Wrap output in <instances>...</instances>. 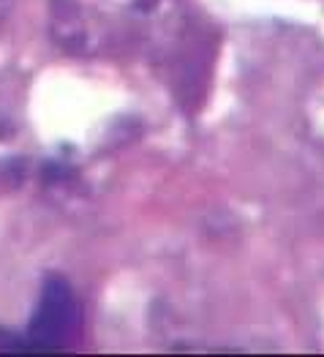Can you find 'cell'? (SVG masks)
Masks as SVG:
<instances>
[{
    "instance_id": "1",
    "label": "cell",
    "mask_w": 324,
    "mask_h": 357,
    "mask_svg": "<svg viewBox=\"0 0 324 357\" xmlns=\"http://www.w3.org/2000/svg\"><path fill=\"white\" fill-rule=\"evenodd\" d=\"M77 325H79V308L68 284L60 278H49L44 284V295L30 322V352H58L65 338L74 335Z\"/></svg>"
},
{
    "instance_id": "2",
    "label": "cell",
    "mask_w": 324,
    "mask_h": 357,
    "mask_svg": "<svg viewBox=\"0 0 324 357\" xmlns=\"http://www.w3.org/2000/svg\"><path fill=\"white\" fill-rule=\"evenodd\" d=\"M316 126H319V128H322V131H324V115H322V118H319V120H316Z\"/></svg>"
}]
</instances>
